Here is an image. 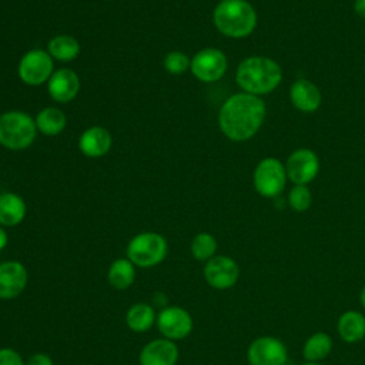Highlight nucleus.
Instances as JSON below:
<instances>
[{
	"instance_id": "8",
	"label": "nucleus",
	"mask_w": 365,
	"mask_h": 365,
	"mask_svg": "<svg viewBox=\"0 0 365 365\" xmlns=\"http://www.w3.org/2000/svg\"><path fill=\"white\" fill-rule=\"evenodd\" d=\"M228 68V60L224 51L215 47L201 48L191 58L190 70L192 76L202 83H215L224 77Z\"/></svg>"
},
{
	"instance_id": "7",
	"label": "nucleus",
	"mask_w": 365,
	"mask_h": 365,
	"mask_svg": "<svg viewBox=\"0 0 365 365\" xmlns=\"http://www.w3.org/2000/svg\"><path fill=\"white\" fill-rule=\"evenodd\" d=\"M54 73V60L47 50L33 48L23 54L17 66L20 80L31 87L47 84Z\"/></svg>"
},
{
	"instance_id": "27",
	"label": "nucleus",
	"mask_w": 365,
	"mask_h": 365,
	"mask_svg": "<svg viewBox=\"0 0 365 365\" xmlns=\"http://www.w3.org/2000/svg\"><path fill=\"white\" fill-rule=\"evenodd\" d=\"M312 194L307 185H294L288 194V204L297 212H304L311 207Z\"/></svg>"
},
{
	"instance_id": "14",
	"label": "nucleus",
	"mask_w": 365,
	"mask_h": 365,
	"mask_svg": "<svg viewBox=\"0 0 365 365\" xmlns=\"http://www.w3.org/2000/svg\"><path fill=\"white\" fill-rule=\"evenodd\" d=\"M47 91L56 103H70L77 97L80 91V78L71 68H58L48 78Z\"/></svg>"
},
{
	"instance_id": "26",
	"label": "nucleus",
	"mask_w": 365,
	"mask_h": 365,
	"mask_svg": "<svg viewBox=\"0 0 365 365\" xmlns=\"http://www.w3.org/2000/svg\"><path fill=\"white\" fill-rule=\"evenodd\" d=\"M163 64H164L165 71H168L170 74H173V76H181V74H184L187 70H190L191 58H190L188 54H185L184 51L173 50V51H170V53L165 54Z\"/></svg>"
},
{
	"instance_id": "15",
	"label": "nucleus",
	"mask_w": 365,
	"mask_h": 365,
	"mask_svg": "<svg viewBox=\"0 0 365 365\" xmlns=\"http://www.w3.org/2000/svg\"><path fill=\"white\" fill-rule=\"evenodd\" d=\"M180 356L178 346L167 338H157L147 342L140 355V365H177Z\"/></svg>"
},
{
	"instance_id": "18",
	"label": "nucleus",
	"mask_w": 365,
	"mask_h": 365,
	"mask_svg": "<svg viewBox=\"0 0 365 365\" xmlns=\"http://www.w3.org/2000/svg\"><path fill=\"white\" fill-rule=\"evenodd\" d=\"M336 332L346 344H356L365 338V315L359 311L349 309L339 315Z\"/></svg>"
},
{
	"instance_id": "3",
	"label": "nucleus",
	"mask_w": 365,
	"mask_h": 365,
	"mask_svg": "<svg viewBox=\"0 0 365 365\" xmlns=\"http://www.w3.org/2000/svg\"><path fill=\"white\" fill-rule=\"evenodd\" d=\"M215 29L231 38H244L257 27V11L247 0H221L212 11Z\"/></svg>"
},
{
	"instance_id": "32",
	"label": "nucleus",
	"mask_w": 365,
	"mask_h": 365,
	"mask_svg": "<svg viewBox=\"0 0 365 365\" xmlns=\"http://www.w3.org/2000/svg\"><path fill=\"white\" fill-rule=\"evenodd\" d=\"M359 302H361L362 308L365 309V285H364V287H362V289H361V294H359Z\"/></svg>"
},
{
	"instance_id": "19",
	"label": "nucleus",
	"mask_w": 365,
	"mask_h": 365,
	"mask_svg": "<svg viewBox=\"0 0 365 365\" xmlns=\"http://www.w3.org/2000/svg\"><path fill=\"white\" fill-rule=\"evenodd\" d=\"M27 214V205L21 195L16 192H1L0 194V225L1 227H16L19 225Z\"/></svg>"
},
{
	"instance_id": "21",
	"label": "nucleus",
	"mask_w": 365,
	"mask_h": 365,
	"mask_svg": "<svg viewBox=\"0 0 365 365\" xmlns=\"http://www.w3.org/2000/svg\"><path fill=\"white\" fill-rule=\"evenodd\" d=\"M46 50L53 57V60L68 63L78 57L81 46L76 37L70 34H58L48 40Z\"/></svg>"
},
{
	"instance_id": "16",
	"label": "nucleus",
	"mask_w": 365,
	"mask_h": 365,
	"mask_svg": "<svg viewBox=\"0 0 365 365\" xmlns=\"http://www.w3.org/2000/svg\"><path fill=\"white\" fill-rule=\"evenodd\" d=\"M113 145L110 131L101 125L86 128L78 137V150L88 158L104 157Z\"/></svg>"
},
{
	"instance_id": "22",
	"label": "nucleus",
	"mask_w": 365,
	"mask_h": 365,
	"mask_svg": "<svg viewBox=\"0 0 365 365\" xmlns=\"http://www.w3.org/2000/svg\"><path fill=\"white\" fill-rule=\"evenodd\" d=\"M157 321V314L153 305L145 302H137L131 305L125 312V324L133 332L141 334L151 329Z\"/></svg>"
},
{
	"instance_id": "6",
	"label": "nucleus",
	"mask_w": 365,
	"mask_h": 365,
	"mask_svg": "<svg viewBox=\"0 0 365 365\" xmlns=\"http://www.w3.org/2000/svg\"><path fill=\"white\" fill-rule=\"evenodd\" d=\"M254 188L257 192L267 198L278 197L287 184L285 165L274 157H267L261 160L252 175Z\"/></svg>"
},
{
	"instance_id": "23",
	"label": "nucleus",
	"mask_w": 365,
	"mask_h": 365,
	"mask_svg": "<svg viewBox=\"0 0 365 365\" xmlns=\"http://www.w3.org/2000/svg\"><path fill=\"white\" fill-rule=\"evenodd\" d=\"M334 342L331 335L324 331L314 332L309 335L302 346V356L307 362H321L332 351Z\"/></svg>"
},
{
	"instance_id": "9",
	"label": "nucleus",
	"mask_w": 365,
	"mask_h": 365,
	"mask_svg": "<svg viewBox=\"0 0 365 365\" xmlns=\"http://www.w3.org/2000/svg\"><path fill=\"white\" fill-rule=\"evenodd\" d=\"M155 325L163 338L175 342L178 339H184L191 334L194 322L191 314L187 309H184L182 307L170 305L164 307L158 312Z\"/></svg>"
},
{
	"instance_id": "24",
	"label": "nucleus",
	"mask_w": 365,
	"mask_h": 365,
	"mask_svg": "<svg viewBox=\"0 0 365 365\" xmlns=\"http://www.w3.org/2000/svg\"><path fill=\"white\" fill-rule=\"evenodd\" d=\"M108 284L115 289H127L134 284L135 265L125 257L114 259L107 271Z\"/></svg>"
},
{
	"instance_id": "25",
	"label": "nucleus",
	"mask_w": 365,
	"mask_h": 365,
	"mask_svg": "<svg viewBox=\"0 0 365 365\" xmlns=\"http://www.w3.org/2000/svg\"><path fill=\"white\" fill-rule=\"evenodd\" d=\"M218 244L214 235L210 232H198L190 245L192 257L200 262H207L212 257H215Z\"/></svg>"
},
{
	"instance_id": "11",
	"label": "nucleus",
	"mask_w": 365,
	"mask_h": 365,
	"mask_svg": "<svg viewBox=\"0 0 365 365\" xmlns=\"http://www.w3.org/2000/svg\"><path fill=\"white\" fill-rule=\"evenodd\" d=\"M204 278L214 289H230L240 278V267L235 259L228 255H215L204 265Z\"/></svg>"
},
{
	"instance_id": "13",
	"label": "nucleus",
	"mask_w": 365,
	"mask_h": 365,
	"mask_svg": "<svg viewBox=\"0 0 365 365\" xmlns=\"http://www.w3.org/2000/svg\"><path fill=\"white\" fill-rule=\"evenodd\" d=\"M29 282L27 268L20 261L0 262V299H14Z\"/></svg>"
},
{
	"instance_id": "10",
	"label": "nucleus",
	"mask_w": 365,
	"mask_h": 365,
	"mask_svg": "<svg viewBox=\"0 0 365 365\" xmlns=\"http://www.w3.org/2000/svg\"><path fill=\"white\" fill-rule=\"evenodd\" d=\"M247 361L250 365H285L288 361V349L285 344L275 336H258L248 345Z\"/></svg>"
},
{
	"instance_id": "5",
	"label": "nucleus",
	"mask_w": 365,
	"mask_h": 365,
	"mask_svg": "<svg viewBox=\"0 0 365 365\" xmlns=\"http://www.w3.org/2000/svg\"><path fill=\"white\" fill-rule=\"evenodd\" d=\"M168 252V244L164 235L145 231L134 235L125 248L127 258L140 268H151L161 264Z\"/></svg>"
},
{
	"instance_id": "4",
	"label": "nucleus",
	"mask_w": 365,
	"mask_h": 365,
	"mask_svg": "<svg viewBox=\"0 0 365 365\" xmlns=\"http://www.w3.org/2000/svg\"><path fill=\"white\" fill-rule=\"evenodd\" d=\"M37 127L34 118L19 110H10L0 114V145L19 151L29 148L36 137Z\"/></svg>"
},
{
	"instance_id": "17",
	"label": "nucleus",
	"mask_w": 365,
	"mask_h": 365,
	"mask_svg": "<svg viewBox=\"0 0 365 365\" xmlns=\"http://www.w3.org/2000/svg\"><path fill=\"white\" fill-rule=\"evenodd\" d=\"M289 98L292 106L302 113L317 111L322 101L319 88L307 78H298L291 84Z\"/></svg>"
},
{
	"instance_id": "28",
	"label": "nucleus",
	"mask_w": 365,
	"mask_h": 365,
	"mask_svg": "<svg viewBox=\"0 0 365 365\" xmlns=\"http://www.w3.org/2000/svg\"><path fill=\"white\" fill-rule=\"evenodd\" d=\"M0 365H26V361L16 349L0 348Z\"/></svg>"
},
{
	"instance_id": "33",
	"label": "nucleus",
	"mask_w": 365,
	"mask_h": 365,
	"mask_svg": "<svg viewBox=\"0 0 365 365\" xmlns=\"http://www.w3.org/2000/svg\"><path fill=\"white\" fill-rule=\"evenodd\" d=\"M302 365H321V364H319V362H307V361H305Z\"/></svg>"
},
{
	"instance_id": "29",
	"label": "nucleus",
	"mask_w": 365,
	"mask_h": 365,
	"mask_svg": "<svg viewBox=\"0 0 365 365\" xmlns=\"http://www.w3.org/2000/svg\"><path fill=\"white\" fill-rule=\"evenodd\" d=\"M26 365H54V362L48 354L34 352L27 358Z\"/></svg>"
},
{
	"instance_id": "1",
	"label": "nucleus",
	"mask_w": 365,
	"mask_h": 365,
	"mask_svg": "<svg viewBox=\"0 0 365 365\" xmlns=\"http://www.w3.org/2000/svg\"><path fill=\"white\" fill-rule=\"evenodd\" d=\"M265 103L250 93L230 96L218 111L221 133L231 141H247L254 137L265 120Z\"/></svg>"
},
{
	"instance_id": "2",
	"label": "nucleus",
	"mask_w": 365,
	"mask_h": 365,
	"mask_svg": "<svg viewBox=\"0 0 365 365\" xmlns=\"http://www.w3.org/2000/svg\"><path fill=\"white\" fill-rule=\"evenodd\" d=\"M282 80L279 64L262 56H251L244 58L235 71V83L244 93L254 96L268 94L275 90Z\"/></svg>"
},
{
	"instance_id": "30",
	"label": "nucleus",
	"mask_w": 365,
	"mask_h": 365,
	"mask_svg": "<svg viewBox=\"0 0 365 365\" xmlns=\"http://www.w3.org/2000/svg\"><path fill=\"white\" fill-rule=\"evenodd\" d=\"M354 10L361 19H365V0H355Z\"/></svg>"
},
{
	"instance_id": "12",
	"label": "nucleus",
	"mask_w": 365,
	"mask_h": 365,
	"mask_svg": "<svg viewBox=\"0 0 365 365\" xmlns=\"http://www.w3.org/2000/svg\"><path fill=\"white\" fill-rule=\"evenodd\" d=\"M287 177L295 185H307L319 171V158L309 148H298L292 151L285 163Z\"/></svg>"
},
{
	"instance_id": "31",
	"label": "nucleus",
	"mask_w": 365,
	"mask_h": 365,
	"mask_svg": "<svg viewBox=\"0 0 365 365\" xmlns=\"http://www.w3.org/2000/svg\"><path fill=\"white\" fill-rule=\"evenodd\" d=\"M7 242H9V235H7L6 230L0 225V251L7 245Z\"/></svg>"
},
{
	"instance_id": "20",
	"label": "nucleus",
	"mask_w": 365,
	"mask_h": 365,
	"mask_svg": "<svg viewBox=\"0 0 365 365\" xmlns=\"http://www.w3.org/2000/svg\"><path fill=\"white\" fill-rule=\"evenodd\" d=\"M36 127L37 131L47 137H54L63 133V130L67 125V117L66 113L57 107H44L41 108L36 118Z\"/></svg>"
}]
</instances>
